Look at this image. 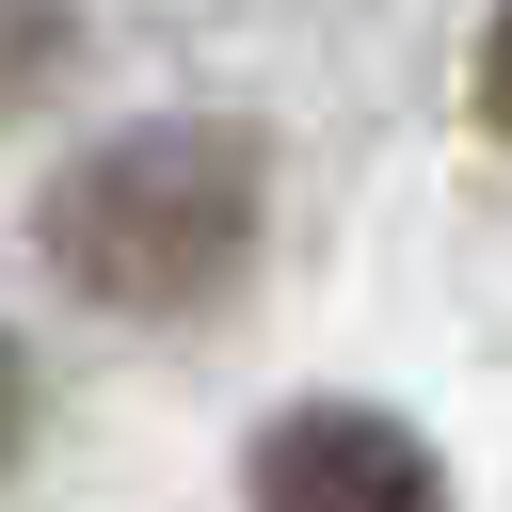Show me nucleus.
I'll list each match as a JSON object with an SVG mask.
<instances>
[{"mask_svg":"<svg viewBox=\"0 0 512 512\" xmlns=\"http://www.w3.org/2000/svg\"><path fill=\"white\" fill-rule=\"evenodd\" d=\"M48 64H64V0H0V112H16Z\"/></svg>","mask_w":512,"mask_h":512,"instance_id":"3","label":"nucleus"},{"mask_svg":"<svg viewBox=\"0 0 512 512\" xmlns=\"http://www.w3.org/2000/svg\"><path fill=\"white\" fill-rule=\"evenodd\" d=\"M480 112H496V128H512V16H496V32H480Z\"/></svg>","mask_w":512,"mask_h":512,"instance_id":"4","label":"nucleus"},{"mask_svg":"<svg viewBox=\"0 0 512 512\" xmlns=\"http://www.w3.org/2000/svg\"><path fill=\"white\" fill-rule=\"evenodd\" d=\"M32 240L64 256V288H96L112 320H176L256 256V144L240 128H128L80 176H48Z\"/></svg>","mask_w":512,"mask_h":512,"instance_id":"1","label":"nucleus"},{"mask_svg":"<svg viewBox=\"0 0 512 512\" xmlns=\"http://www.w3.org/2000/svg\"><path fill=\"white\" fill-rule=\"evenodd\" d=\"M16 432H32V368H16V336H0V464H16Z\"/></svg>","mask_w":512,"mask_h":512,"instance_id":"5","label":"nucleus"},{"mask_svg":"<svg viewBox=\"0 0 512 512\" xmlns=\"http://www.w3.org/2000/svg\"><path fill=\"white\" fill-rule=\"evenodd\" d=\"M256 512H448V480H432V448L400 416L304 400V416L256 432Z\"/></svg>","mask_w":512,"mask_h":512,"instance_id":"2","label":"nucleus"}]
</instances>
